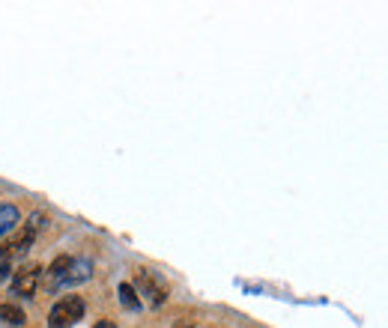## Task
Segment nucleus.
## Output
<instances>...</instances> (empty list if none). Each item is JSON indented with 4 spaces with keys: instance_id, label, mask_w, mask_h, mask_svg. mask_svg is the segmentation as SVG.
<instances>
[{
    "instance_id": "nucleus-5",
    "label": "nucleus",
    "mask_w": 388,
    "mask_h": 328,
    "mask_svg": "<svg viewBox=\"0 0 388 328\" xmlns=\"http://www.w3.org/2000/svg\"><path fill=\"white\" fill-rule=\"evenodd\" d=\"M42 278H45V266L42 263H24L18 272L12 275V293L21 295V298H31Z\"/></svg>"
},
{
    "instance_id": "nucleus-4",
    "label": "nucleus",
    "mask_w": 388,
    "mask_h": 328,
    "mask_svg": "<svg viewBox=\"0 0 388 328\" xmlns=\"http://www.w3.org/2000/svg\"><path fill=\"white\" fill-rule=\"evenodd\" d=\"M135 293L138 295H147V302L153 307H162L167 302V283L150 272V268H138V275H135Z\"/></svg>"
},
{
    "instance_id": "nucleus-9",
    "label": "nucleus",
    "mask_w": 388,
    "mask_h": 328,
    "mask_svg": "<svg viewBox=\"0 0 388 328\" xmlns=\"http://www.w3.org/2000/svg\"><path fill=\"white\" fill-rule=\"evenodd\" d=\"M0 272H4V275H9V272H12V254H9V248H6V245L0 248Z\"/></svg>"
},
{
    "instance_id": "nucleus-3",
    "label": "nucleus",
    "mask_w": 388,
    "mask_h": 328,
    "mask_svg": "<svg viewBox=\"0 0 388 328\" xmlns=\"http://www.w3.org/2000/svg\"><path fill=\"white\" fill-rule=\"evenodd\" d=\"M45 215H42V212H33L31 218H27L18 230H16V236H12V242H9V254H12V260H18V256H24L27 251L33 248V242H36V236H39V230L42 227H45Z\"/></svg>"
},
{
    "instance_id": "nucleus-2",
    "label": "nucleus",
    "mask_w": 388,
    "mask_h": 328,
    "mask_svg": "<svg viewBox=\"0 0 388 328\" xmlns=\"http://www.w3.org/2000/svg\"><path fill=\"white\" fill-rule=\"evenodd\" d=\"M84 313H87V305L81 295H63L48 313V328H72L84 319Z\"/></svg>"
},
{
    "instance_id": "nucleus-7",
    "label": "nucleus",
    "mask_w": 388,
    "mask_h": 328,
    "mask_svg": "<svg viewBox=\"0 0 388 328\" xmlns=\"http://www.w3.org/2000/svg\"><path fill=\"white\" fill-rule=\"evenodd\" d=\"M0 322H6V325H12V328H21V325L27 322V317H24V310H21L18 305L6 302V305H0Z\"/></svg>"
},
{
    "instance_id": "nucleus-8",
    "label": "nucleus",
    "mask_w": 388,
    "mask_h": 328,
    "mask_svg": "<svg viewBox=\"0 0 388 328\" xmlns=\"http://www.w3.org/2000/svg\"><path fill=\"white\" fill-rule=\"evenodd\" d=\"M120 302H123V307H128V310H140V295L135 293L132 283H120Z\"/></svg>"
},
{
    "instance_id": "nucleus-1",
    "label": "nucleus",
    "mask_w": 388,
    "mask_h": 328,
    "mask_svg": "<svg viewBox=\"0 0 388 328\" xmlns=\"http://www.w3.org/2000/svg\"><path fill=\"white\" fill-rule=\"evenodd\" d=\"M90 275H93L90 260H81V256H57L45 268V287L51 293H57L63 287H75V283L90 281Z\"/></svg>"
},
{
    "instance_id": "nucleus-6",
    "label": "nucleus",
    "mask_w": 388,
    "mask_h": 328,
    "mask_svg": "<svg viewBox=\"0 0 388 328\" xmlns=\"http://www.w3.org/2000/svg\"><path fill=\"white\" fill-rule=\"evenodd\" d=\"M16 227H18V209L12 203H4L0 206V239L9 236Z\"/></svg>"
},
{
    "instance_id": "nucleus-10",
    "label": "nucleus",
    "mask_w": 388,
    "mask_h": 328,
    "mask_svg": "<svg viewBox=\"0 0 388 328\" xmlns=\"http://www.w3.org/2000/svg\"><path fill=\"white\" fill-rule=\"evenodd\" d=\"M93 328H117V325H113V322H111V319H99V322H96V325H93Z\"/></svg>"
},
{
    "instance_id": "nucleus-11",
    "label": "nucleus",
    "mask_w": 388,
    "mask_h": 328,
    "mask_svg": "<svg viewBox=\"0 0 388 328\" xmlns=\"http://www.w3.org/2000/svg\"><path fill=\"white\" fill-rule=\"evenodd\" d=\"M4 278H6V275H4V272H0V281H4Z\"/></svg>"
}]
</instances>
